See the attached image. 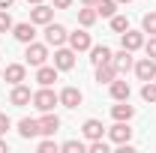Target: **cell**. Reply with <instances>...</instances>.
<instances>
[{
  "mask_svg": "<svg viewBox=\"0 0 156 153\" xmlns=\"http://www.w3.org/2000/svg\"><path fill=\"white\" fill-rule=\"evenodd\" d=\"M117 3H129V0H117Z\"/></svg>",
  "mask_w": 156,
  "mask_h": 153,
  "instance_id": "obj_39",
  "label": "cell"
},
{
  "mask_svg": "<svg viewBox=\"0 0 156 153\" xmlns=\"http://www.w3.org/2000/svg\"><path fill=\"white\" fill-rule=\"evenodd\" d=\"M3 150H9V144H6V141L0 138V153H3Z\"/></svg>",
  "mask_w": 156,
  "mask_h": 153,
  "instance_id": "obj_36",
  "label": "cell"
},
{
  "mask_svg": "<svg viewBox=\"0 0 156 153\" xmlns=\"http://www.w3.org/2000/svg\"><path fill=\"white\" fill-rule=\"evenodd\" d=\"M60 129V117L54 111H42V120H39V132L42 135H54Z\"/></svg>",
  "mask_w": 156,
  "mask_h": 153,
  "instance_id": "obj_14",
  "label": "cell"
},
{
  "mask_svg": "<svg viewBox=\"0 0 156 153\" xmlns=\"http://www.w3.org/2000/svg\"><path fill=\"white\" fill-rule=\"evenodd\" d=\"M27 3H30V6H36V3H42V0H27Z\"/></svg>",
  "mask_w": 156,
  "mask_h": 153,
  "instance_id": "obj_38",
  "label": "cell"
},
{
  "mask_svg": "<svg viewBox=\"0 0 156 153\" xmlns=\"http://www.w3.org/2000/svg\"><path fill=\"white\" fill-rule=\"evenodd\" d=\"M15 24H12V15L6 12V9H0V33H6V30H12Z\"/></svg>",
  "mask_w": 156,
  "mask_h": 153,
  "instance_id": "obj_29",
  "label": "cell"
},
{
  "mask_svg": "<svg viewBox=\"0 0 156 153\" xmlns=\"http://www.w3.org/2000/svg\"><path fill=\"white\" fill-rule=\"evenodd\" d=\"M24 60H27V66H42V63L48 60V45H42V42H27Z\"/></svg>",
  "mask_w": 156,
  "mask_h": 153,
  "instance_id": "obj_2",
  "label": "cell"
},
{
  "mask_svg": "<svg viewBox=\"0 0 156 153\" xmlns=\"http://www.w3.org/2000/svg\"><path fill=\"white\" fill-rule=\"evenodd\" d=\"M57 66H45V63H42V66H36V81H39V87H51V84H54V81H57Z\"/></svg>",
  "mask_w": 156,
  "mask_h": 153,
  "instance_id": "obj_13",
  "label": "cell"
},
{
  "mask_svg": "<svg viewBox=\"0 0 156 153\" xmlns=\"http://www.w3.org/2000/svg\"><path fill=\"white\" fill-rule=\"evenodd\" d=\"M33 105H36L39 111H54V105H60V93H54L51 87H42V90H36L33 93V99H30Z\"/></svg>",
  "mask_w": 156,
  "mask_h": 153,
  "instance_id": "obj_1",
  "label": "cell"
},
{
  "mask_svg": "<svg viewBox=\"0 0 156 153\" xmlns=\"http://www.w3.org/2000/svg\"><path fill=\"white\" fill-rule=\"evenodd\" d=\"M3 78H6L9 84H21V81L27 78V66H24V63H9V66L3 69Z\"/></svg>",
  "mask_w": 156,
  "mask_h": 153,
  "instance_id": "obj_15",
  "label": "cell"
},
{
  "mask_svg": "<svg viewBox=\"0 0 156 153\" xmlns=\"http://www.w3.org/2000/svg\"><path fill=\"white\" fill-rule=\"evenodd\" d=\"M81 99H84V96H81L78 87H63V90H60V105H66V108H78Z\"/></svg>",
  "mask_w": 156,
  "mask_h": 153,
  "instance_id": "obj_16",
  "label": "cell"
},
{
  "mask_svg": "<svg viewBox=\"0 0 156 153\" xmlns=\"http://www.w3.org/2000/svg\"><path fill=\"white\" fill-rule=\"evenodd\" d=\"M111 60V48H105V45H90V63L99 66V63H108Z\"/></svg>",
  "mask_w": 156,
  "mask_h": 153,
  "instance_id": "obj_22",
  "label": "cell"
},
{
  "mask_svg": "<svg viewBox=\"0 0 156 153\" xmlns=\"http://www.w3.org/2000/svg\"><path fill=\"white\" fill-rule=\"evenodd\" d=\"M96 15H102V18L117 15V0H96Z\"/></svg>",
  "mask_w": 156,
  "mask_h": 153,
  "instance_id": "obj_24",
  "label": "cell"
},
{
  "mask_svg": "<svg viewBox=\"0 0 156 153\" xmlns=\"http://www.w3.org/2000/svg\"><path fill=\"white\" fill-rule=\"evenodd\" d=\"M30 21H33V24H42V27H45V24H51V21H54V6L36 3V6L30 9Z\"/></svg>",
  "mask_w": 156,
  "mask_h": 153,
  "instance_id": "obj_6",
  "label": "cell"
},
{
  "mask_svg": "<svg viewBox=\"0 0 156 153\" xmlns=\"http://www.w3.org/2000/svg\"><path fill=\"white\" fill-rule=\"evenodd\" d=\"M81 3H84V6H96V0H81Z\"/></svg>",
  "mask_w": 156,
  "mask_h": 153,
  "instance_id": "obj_37",
  "label": "cell"
},
{
  "mask_svg": "<svg viewBox=\"0 0 156 153\" xmlns=\"http://www.w3.org/2000/svg\"><path fill=\"white\" fill-rule=\"evenodd\" d=\"M111 63L117 66V75H123V72H129V69L135 66V60H132V51H126V48H120L117 54H111Z\"/></svg>",
  "mask_w": 156,
  "mask_h": 153,
  "instance_id": "obj_11",
  "label": "cell"
},
{
  "mask_svg": "<svg viewBox=\"0 0 156 153\" xmlns=\"http://www.w3.org/2000/svg\"><path fill=\"white\" fill-rule=\"evenodd\" d=\"M111 117L114 120H132L135 117V108L129 105V99H120L117 105H111Z\"/></svg>",
  "mask_w": 156,
  "mask_h": 153,
  "instance_id": "obj_17",
  "label": "cell"
},
{
  "mask_svg": "<svg viewBox=\"0 0 156 153\" xmlns=\"http://www.w3.org/2000/svg\"><path fill=\"white\" fill-rule=\"evenodd\" d=\"M90 153H108V144L102 141V138H96V141H90V147H87Z\"/></svg>",
  "mask_w": 156,
  "mask_h": 153,
  "instance_id": "obj_31",
  "label": "cell"
},
{
  "mask_svg": "<svg viewBox=\"0 0 156 153\" xmlns=\"http://www.w3.org/2000/svg\"><path fill=\"white\" fill-rule=\"evenodd\" d=\"M60 150H63V153H84L87 147H84V141H78V138H72V141L60 144Z\"/></svg>",
  "mask_w": 156,
  "mask_h": 153,
  "instance_id": "obj_27",
  "label": "cell"
},
{
  "mask_svg": "<svg viewBox=\"0 0 156 153\" xmlns=\"http://www.w3.org/2000/svg\"><path fill=\"white\" fill-rule=\"evenodd\" d=\"M81 132H84V138H90V141H96V138H102V132H105V126L99 123V120H84V126H81Z\"/></svg>",
  "mask_w": 156,
  "mask_h": 153,
  "instance_id": "obj_21",
  "label": "cell"
},
{
  "mask_svg": "<svg viewBox=\"0 0 156 153\" xmlns=\"http://www.w3.org/2000/svg\"><path fill=\"white\" fill-rule=\"evenodd\" d=\"M111 30L114 33H126L129 30V18L126 15H111Z\"/></svg>",
  "mask_w": 156,
  "mask_h": 153,
  "instance_id": "obj_25",
  "label": "cell"
},
{
  "mask_svg": "<svg viewBox=\"0 0 156 153\" xmlns=\"http://www.w3.org/2000/svg\"><path fill=\"white\" fill-rule=\"evenodd\" d=\"M141 30L150 33V36H156V12H147V15L141 18Z\"/></svg>",
  "mask_w": 156,
  "mask_h": 153,
  "instance_id": "obj_26",
  "label": "cell"
},
{
  "mask_svg": "<svg viewBox=\"0 0 156 153\" xmlns=\"http://www.w3.org/2000/svg\"><path fill=\"white\" fill-rule=\"evenodd\" d=\"M144 51H147V57H153V60H156V36H150L147 42H144Z\"/></svg>",
  "mask_w": 156,
  "mask_h": 153,
  "instance_id": "obj_32",
  "label": "cell"
},
{
  "mask_svg": "<svg viewBox=\"0 0 156 153\" xmlns=\"http://www.w3.org/2000/svg\"><path fill=\"white\" fill-rule=\"evenodd\" d=\"M12 36L18 39V42H24V45L33 42V39H36V24H33V21H21V24L12 27Z\"/></svg>",
  "mask_w": 156,
  "mask_h": 153,
  "instance_id": "obj_9",
  "label": "cell"
},
{
  "mask_svg": "<svg viewBox=\"0 0 156 153\" xmlns=\"http://www.w3.org/2000/svg\"><path fill=\"white\" fill-rule=\"evenodd\" d=\"M132 69H135V75L141 81H156V60L153 57H141Z\"/></svg>",
  "mask_w": 156,
  "mask_h": 153,
  "instance_id": "obj_4",
  "label": "cell"
},
{
  "mask_svg": "<svg viewBox=\"0 0 156 153\" xmlns=\"http://www.w3.org/2000/svg\"><path fill=\"white\" fill-rule=\"evenodd\" d=\"M108 87H111V99H114V102H120V99H129V93H132L129 81H123V78H114Z\"/></svg>",
  "mask_w": 156,
  "mask_h": 153,
  "instance_id": "obj_18",
  "label": "cell"
},
{
  "mask_svg": "<svg viewBox=\"0 0 156 153\" xmlns=\"http://www.w3.org/2000/svg\"><path fill=\"white\" fill-rule=\"evenodd\" d=\"M96 6H84V9H78V24L81 27H93L96 24Z\"/></svg>",
  "mask_w": 156,
  "mask_h": 153,
  "instance_id": "obj_23",
  "label": "cell"
},
{
  "mask_svg": "<svg viewBox=\"0 0 156 153\" xmlns=\"http://www.w3.org/2000/svg\"><path fill=\"white\" fill-rule=\"evenodd\" d=\"M72 6V0H54V9H69Z\"/></svg>",
  "mask_w": 156,
  "mask_h": 153,
  "instance_id": "obj_34",
  "label": "cell"
},
{
  "mask_svg": "<svg viewBox=\"0 0 156 153\" xmlns=\"http://www.w3.org/2000/svg\"><path fill=\"white\" fill-rule=\"evenodd\" d=\"M12 123H9V117L6 114H0V135H6V129H9Z\"/></svg>",
  "mask_w": 156,
  "mask_h": 153,
  "instance_id": "obj_33",
  "label": "cell"
},
{
  "mask_svg": "<svg viewBox=\"0 0 156 153\" xmlns=\"http://www.w3.org/2000/svg\"><path fill=\"white\" fill-rule=\"evenodd\" d=\"M12 3H15V0H0V9H9Z\"/></svg>",
  "mask_w": 156,
  "mask_h": 153,
  "instance_id": "obj_35",
  "label": "cell"
},
{
  "mask_svg": "<svg viewBox=\"0 0 156 153\" xmlns=\"http://www.w3.org/2000/svg\"><path fill=\"white\" fill-rule=\"evenodd\" d=\"M108 138H111L114 144H126V141L132 138V129H129V120H117L114 126L108 129Z\"/></svg>",
  "mask_w": 156,
  "mask_h": 153,
  "instance_id": "obj_8",
  "label": "cell"
},
{
  "mask_svg": "<svg viewBox=\"0 0 156 153\" xmlns=\"http://www.w3.org/2000/svg\"><path fill=\"white\" fill-rule=\"evenodd\" d=\"M30 99H33V93H30V87H24V81L21 84H12V93H9V102L12 105L24 108V105H30Z\"/></svg>",
  "mask_w": 156,
  "mask_h": 153,
  "instance_id": "obj_10",
  "label": "cell"
},
{
  "mask_svg": "<svg viewBox=\"0 0 156 153\" xmlns=\"http://www.w3.org/2000/svg\"><path fill=\"white\" fill-rule=\"evenodd\" d=\"M63 42H69V33H66V27L63 24H45V45H54V48H60Z\"/></svg>",
  "mask_w": 156,
  "mask_h": 153,
  "instance_id": "obj_3",
  "label": "cell"
},
{
  "mask_svg": "<svg viewBox=\"0 0 156 153\" xmlns=\"http://www.w3.org/2000/svg\"><path fill=\"white\" fill-rule=\"evenodd\" d=\"M120 45H123L126 51L144 48V30H126V33H120Z\"/></svg>",
  "mask_w": 156,
  "mask_h": 153,
  "instance_id": "obj_7",
  "label": "cell"
},
{
  "mask_svg": "<svg viewBox=\"0 0 156 153\" xmlns=\"http://www.w3.org/2000/svg\"><path fill=\"white\" fill-rule=\"evenodd\" d=\"M60 144L57 141H51V138H45V141H39V153H57Z\"/></svg>",
  "mask_w": 156,
  "mask_h": 153,
  "instance_id": "obj_30",
  "label": "cell"
},
{
  "mask_svg": "<svg viewBox=\"0 0 156 153\" xmlns=\"http://www.w3.org/2000/svg\"><path fill=\"white\" fill-rule=\"evenodd\" d=\"M141 99H144V102H156V81H144V87H141Z\"/></svg>",
  "mask_w": 156,
  "mask_h": 153,
  "instance_id": "obj_28",
  "label": "cell"
},
{
  "mask_svg": "<svg viewBox=\"0 0 156 153\" xmlns=\"http://www.w3.org/2000/svg\"><path fill=\"white\" fill-rule=\"evenodd\" d=\"M114 78H117V66L111 63V60H108V63H99V66H96V81H99V84H111Z\"/></svg>",
  "mask_w": 156,
  "mask_h": 153,
  "instance_id": "obj_19",
  "label": "cell"
},
{
  "mask_svg": "<svg viewBox=\"0 0 156 153\" xmlns=\"http://www.w3.org/2000/svg\"><path fill=\"white\" fill-rule=\"evenodd\" d=\"M18 135H21V138H36V135H42V132H39V120L24 117V120L18 123Z\"/></svg>",
  "mask_w": 156,
  "mask_h": 153,
  "instance_id": "obj_20",
  "label": "cell"
},
{
  "mask_svg": "<svg viewBox=\"0 0 156 153\" xmlns=\"http://www.w3.org/2000/svg\"><path fill=\"white\" fill-rule=\"evenodd\" d=\"M54 66H57L60 72H69V69L75 66V51H72V48H63V45H60L57 51H54Z\"/></svg>",
  "mask_w": 156,
  "mask_h": 153,
  "instance_id": "obj_5",
  "label": "cell"
},
{
  "mask_svg": "<svg viewBox=\"0 0 156 153\" xmlns=\"http://www.w3.org/2000/svg\"><path fill=\"white\" fill-rule=\"evenodd\" d=\"M0 75H3V72H0Z\"/></svg>",
  "mask_w": 156,
  "mask_h": 153,
  "instance_id": "obj_40",
  "label": "cell"
},
{
  "mask_svg": "<svg viewBox=\"0 0 156 153\" xmlns=\"http://www.w3.org/2000/svg\"><path fill=\"white\" fill-rule=\"evenodd\" d=\"M90 45H93V42H90V33H87V30H75V33H69V48H72V51H90Z\"/></svg>",
  "mask_w": 156,
  "mask_h": 153,
  "instance_id": "obj_12",
  "label": "cell"
}]
</instances>
